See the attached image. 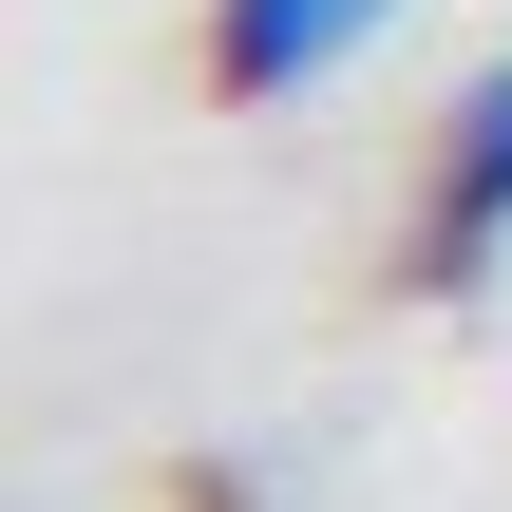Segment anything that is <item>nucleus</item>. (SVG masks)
Instances as JSON below:
<instances>
[{"instance_id":"nucleus-1","label":"nucleus","mask_w":512,"mask_h":512,"mask_svg":"<svg viewBox=\"0 0 512 512\" xmlns=\"http://www.w3.org/2000/svg\"><path fill=\"white\" fill-rule=\"evenodd\" d=\"M494 266H512V57H475L456 114H437V171H418V285L456 304Z\"/></svg>"},{"instance_id":"nucleus-2","label":"nucleus","mask_w":512,"mask_h":512,"mask_svg":"<svg viewBox=\"0 0 512 512\" xmlns=\"http://www.w3.org/2000/svg\"><path fill=\"white\" fill-rule=\"evenodd\" d=\"M380 19H399V0H209V76H228L247 114H285V95H323Z\"/></svg>"}]
</instances>
